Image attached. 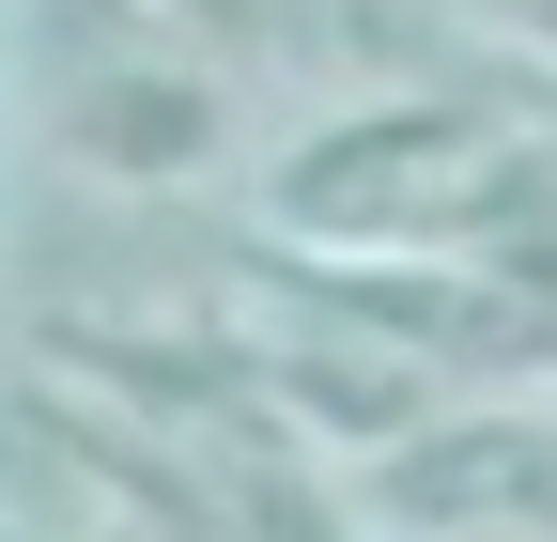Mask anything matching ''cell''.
<instances>
[{
	"label": "cell",
	"mask_w": 557,
	"mask_h": 542,
	"mask_svg": "<svg viewBox=\"0 0 557 542\" xmlns=\"http://www.w3.org/2000/svg\"><path fill=\"white\" fill-rule=\"evenodd\" d=\"M263 233L295 248H480L527 295H557V124L511 94H449V78H387L310 109L248 186Z\"/></svg>",
	"instance_id": "cell-1"
},
{
	"label": "cell",
	"mask_w": 557,
	"mask_h": 542,
	"mask_svg": "<svg viewBox=\"0 0 557 542\" xmlns=\"http://www.w3.org/2000/svg\"><path fill=\"white\" fill-rule=\"evenodd\" d=\"M248 280L278 310H325V325H357V342L449 372V387L557 372V295H527L511 263H480V248H295V233H248Z\"/></svg>",
	"instance_id": "cell-2"
},
{
	"label": "cell",
	"mask_w": 557,
	"mask_h": 542,
	"mask_svg": "<svg viewBox=\"0 0 557 542\" xmlns=\"http://www.w3.org/2000/svg\"><path fill=\"white\" fill-rule=\"evenodd\" d=\"M32 109H47V156L78 186H124V201H186L233 171V62L156 32V16H109Z\"/></svg>",
	"instance_id": "cell-3"
},
{
	"label": "cell",
	"mask_w": 557,
	"mask_h": 542,
	"mask_svg": "<svg viewBox=\"0 0 557 542\" xmlns=\"http://www.w3.org/2000/svg\"><path fill=\"white\" fill-rule=\"evenodd\" d=\"M357 527L372 542H434V527H557V403L542 387H449L418 434L357 465Z\"/></svg>",
	"instance_id": "cell-4"
},
{
	"label": "cell",
	"mask_w": 557,
	"mask_h": 542,
	"mask_svg": "<svg viewBox=\"0 0 557 542\" xmlns=\"http://www.w3.org/2000/svg\"><path fill=\"white\" fill-rule=\"evenodd\" d=\"M156 32H186V47H218V62H263V47H295L310 32V0H139Z\"/></svg>",
	"instance_id": "cell-5"
},
{
	"label": "cell",
	"mask_w": 557,
	"mask_h": 542,
	"mask_svg": "<svg viewBox=\"0 0 557 542\" xmlns=\"http://www.w3.org/2000/svg\"><path fill=\"white\" fill-rule=\"evenodd\" d=\"M480 32H496L511 62H557V0H480Z\"/></svg>",
	"instance_id": "cell-6"
},
{
	"label": "cell",
	"mask_w": 557,
	"mask_h": 542,
	"mask_svg": "<svg viewBox=\"0 0 557 542\" xmlns=\"http://www.w3.org/2000/svg\"><path fill=\"white\" fill-rule=\"evenodd\" d=\"M434 542H557V527H434Z\"/></svg>",
	"instance_id": "cell-7"
},
{
	"label": "cell",
	"mask_w": 557,
	"mask_h": 542,
	"mask_svg": "<svg viewBox=\"0 0 557 542\" xmlns=\"http://www.w3.org/2000/svg\"><path fill=\"white\" fill-rule=\"evenodd\" d=\"M465 16H480V0H465Z\"/></svg>",
	"instance_id": "cell-8"
}]
</instances>
